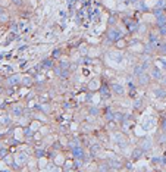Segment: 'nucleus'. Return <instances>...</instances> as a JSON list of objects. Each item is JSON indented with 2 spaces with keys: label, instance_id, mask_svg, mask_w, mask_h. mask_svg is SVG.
<instances>
[{
  "label": "nucleus",
  "instance_id": "f03ea898",
  "mask_svg": "<svg viewBox=\"0 0 166 172\" xmlns=\"http://www.w3.org/2000/svg\"><path fill=\"white\" fill-rule=\"evenodd\" d=\"M149 74H150L151 78L156 79V81H160V79L163 78V72L160 71L159 66H151V68L149 69Z\"/></svg>",
  "mask_w": 166,
  "mask_h": 172
},
{
  "label": "nucleus",
  "instance_id": "aec40b11",
  "mask_svg": "<svg viewBox=\"0 0 166 172\" xmlns=\"http://www.w3.org/2000/svg\"><path fill=\"white\" fill-rule=\"evenodd\" d=\"M160 159L162 157H153V159H151V163H153V165H159V163H160Z\"/></svg>",
  "mask_w": 166,
  "mask_h": 172
},
{
  "label": "nucleus",
  "instance_id": "a211bd4d",
  "mask_svg": "<svg viewBox=\"0 0 166 172\" xmlns=\"http://www.w3.org/2000/svg\"><path fill=\"white\" fill-rule=\"evenodd\" d=\"M160 130L166 131V116H163V119H162V122H160Z\"/></svg>",
  "mask_w": 166,
  "mask_h": 172
},
{
  "label": "nucleus",
  "instance_id": "6ab92c4d",
  "mask_svg": "<svg viewBox=\"0 0 166 172\" xmlns=\"http://www.w3.org/2000/svg\"><path fill=\"white\" fill-rule=\"evenodd\" d=\"M90 113L93 115V116H97V115H99V109H97V108H91V109H90Z\"/></svg>",
  "mask_w": 166,
  "mask_h": 172
},
{
  "label": "nucleus",
  "instance_id": "412c9836",
  "mask_svg": "<svg viewBox=\"0 0 166 172\" xmlns=\"http://www.w3.org/2000/svg\"><path fill=\"white\" fill-rule=\"evenodd\" d=\"M66 169H74V162H71V160H66Z\"/></svg>",
  "mask_w": 166,
  "mask_h": 172
},
{
  "label": "nucleus",
  "instance_id": "5701e85b",
  "mask_svg": "<svg viewBox=\"0 0 166 172\" xmlns=\"http://www.w3.org/2000/svg\"><path fill=\"white\" fill-rule=\"evenodd\" d=\"M160 83H162V85H163V87H166V77H165V75H163V78L160 79Z\"/></svg>",
  "mask_w": 166,
  "mask_h": 172
},
{
  "label": "nucleus",
  "instance_id": "7ed1b4c3",
  "mask_svg": "<svg viewBox=\"0 0 166 172\" xmlns=\"http://www.w3.org/2000/svg\"><path fill=\"white\" fill-rule=\"evenodd\" d=\"M122 36H124V34H122L118 28H110L109 31H107V37H109V40H112V41H118V40H121Z\"/></svg>",
  "mask_w": 166,
  "mask_h": 172
},
{
  "label": "nucleus",
  "instance_id": "4be33fe9",
  "mask_svg": "<svg viewBox=\"0 0 166 172\" xmlns=\"http://www.w3.org/2000/svg\"><path fill=\"white\" fill-rule=\"evenodd\" d=\"M160 163H162V165H163V166H166V155H165V156H163V157H162V159H160Z\"/></svg>",
  "mask_w": 166,
  "mask_h": 172
},
{
  "label": "nucleus",
  "instance_id": "b1692460",
  "mask_svg": "<svg viewBox=\"0 0 166 172\" xmlns=\"http://www.w3.org/2000/svg\"><path fill=\"white\" fill-rule=\"evenodd\" d=\"M121 3H125V2H130V0H119Z\"/></svg>",
  "mask_w": 166,
  "mask_h": 172
},
{
  "label": "nucleus",
  "instance_id": "1a4fd4ad",
  "mask_svg": "<svg viewBox=\"0 0 166 172\" xmlns=\"http://www.w3.org/2000/svg\"><path fill=\"white\" fill-rule=\"evenodd\" d=\"M15 160H16V163H18L19 166H22V165H26V163H28V155H25V153L22 151V153H19V155L16 156Z\"/></svg>",
  "mask_w": 166,
  "mask_h": 172
},
{
  "label": "nucleus",
  "instance_id": "393cba45",
  "mask_svg": "<svg viewBox=\"0 0 166 172\" xmlns=\"http://www.w3.org/2000/svg\"><path fill=\"white\" fill-rule=\"evenodd\" d=\"M0 104H2V99H0Z\"/></svg>",
  "mask_w": 166,
  "mask_h": 172
},
{
  "label": "nucleus",
  "instance_id": "ddd939ff",
  "mask_svg": "<svg viewBox=\"0 0 166 172\" xmlns=\"http://www.w3.org/2000/svg\"><path fill=\"white\" fill-rule=\"evenodd\" d=\"M143 153H144V151L141 150V149H135V150L131 153V157H132V159H138V157H140Z\"/></svg>",
  "mask_w": 166,
  "mask_h": 172
},
{
  "label": "nucleus",
  "instance_id": "f8f14e48",
  "mask_svg": "<svg viewBox=\"0 0 166 172\" xmlns=\"http://www.w3.org/2000/svg\"><path fill=\"white\" fill-rule=\"evenodd\" d=\"M12 115L21 116L22 115V106H13V108H12Z\"/></svg>",
  "mask_w": 166,
  "mask_h": 172
},
{
  "label": "nucleus",
  "instance_id": "9b49d317",
  "mask_svg": "<svg viewBox=\"0 0 166 172\" xmlns=\"http://www.w3.org/2000/svg\"><path fill=\"white\" fill-rule=\"evenodd\" d=\"M157 52L160 53L162 56H166V43H159L157 44Z\"/></svg>",
  "mask_w": 166,
  "mask_h": 172
},
{
  "label": "nucleus",
  "instance_id": "6e6552de",
  "mask_svg": "<svg viewBox=\"0 0 166 172\" xmlns=\"http://www.w3.org/2000/svg\"><path fill=\"white\" fill-rule=\"evenodd\" d=\"M149 43L157 47V44L160 43V41H159V34H157V32H154V31L149 32Z\"/></svg>",
  "mask_w": 166,
  "mask_h": 172
},
{
  "label": "nucleus",
  "instance_id": "0eeeda50",
  "mask_svg": "<svg viewBox=\"0 0 166 172\" xmlns=\"http://www.w3.org/2000/svg\"><path fill=\"white\" fill-rule=\"evenodd\" d=\"M109 59L118 65V63H121L122 60H124V56H122V53H119V52H110L109 53Z\"/></svg>",
  "mask_w": 166,
  "mask_h": 172
},
{
  "label": "nucleus",
  "instance_id": "4468645a",
  "mask_svg": "<svg viewBox=\"0 0 166 172\" xmlns=\"http://www.w3.org/2000/svg\"><path fill=\"white\" fill-rule=\"evenodd\" d=\"M100 150H102L100 144H93V146L90 147V151H91V155H97V153H99Z\"/></svg>",
  "mask_w": 166,
  "mask_h": 172
},
{
  "label": "nucleus",
  "instance_id": "dca6fc26",
  "mask_svg": "<svg viewBox=\"0 0 166 172\" xmlns=\"http://www.w3.org/2000/svg\"><path fill=\"white\" fill-rule=\"evenodd\" d=\"M21 81V77L19 75H13V77H11V79H9V84H18Z\"/></svg>",
  "mask_w": 166,
  "mask_h": 172
},
{
  "label": "nucleus",
  "instance_id": "f3484780",
  "mask_svg": "<svg viewBox=\"0 0 166 172\" xmlns=\"http://www.w3.org/2000/svg\"><path fill=\"white\" fill-rule=\"evenodd\" d=\"M109 88H106V87H102V91H100V96H102V97H106V96H107V97H109Z\"/></svg>",
  "mask_w": 166,
  "mask_h": 172
},
{
  "label": "nucleus",
  "instance_id": "20e7f679",
  "mask_svg": "<svg viewBox=\"0 0 166 172\" xmlns=\"http://www.w3.org/2000/svg\"><path fill=\"white\" fill-rule=\"evenodd\" d=\"M113 141H115V144H116V146H119V149H125L126 144H128L126 140L124 138V136H122V134H118V132L113 136Z\"/></svg>",
  "mask_w": 166,
  "mask_h": 172
},
{
  "label": "nucleus",
  "instance_id": "9d476101",
  "mask_svg": "<svg viewBox=\"0 0 166 172\" xmlns=\"http://www.w3.org/2000/svg\"><path fill=\"white\" fill-rule=\"evenodd\" d=\"M156 97H159V99H163V97H166V87H162V88H157L154 91Z\"/></svg>",
  "mask_w": 166,
  "mask_h": 172
},
{
  "label": "nucleus",
  "instance_id": "39448f33",
  "mask_svg": "<svg viewBox=\"0 0 166 172\" xmlns=\"http://www.w3.org/2000/svg\"><path fill=\"white\" fill-rule=\"evenodd\" d=\"M72 156L75 157V159H81V160H84V157H85V150L79 146L72 147Z\"/></svg>",
  "mask_w": 166,
  "mask_h": 172
},
{
  "label": "nucleus",
  "instance_id": "2eb2a0df",
  "mask_svg": "<svg viewBox=\"0 0 166 172\" xmlns=\"http://www.w3.org/2000/svg\"><path fill=\"white\" fill-rule=\"evenodd\" d=\"M157 143H159V144H165L166 143V131H162L160 132V136L157 138Z\"/></svg>",
  "mask_w": 166,
  "mask_h": 172
},
{
  "label": "nucleus",
  "instance_id": "423d86ee",
  "mask_svg": "<svg viewBox=\"0 0 166 172\" xmlns=\"http://www.w3.org/2000/svg\"><path fill=\"white\" fill-rule=\"evenodd\" d=\"M110 90H112L115 94H118V96H124L125 94V87L122 85V84L113 83L112 85H110Z\"/></svg>",
  "mask_w": 166,
  "mask_h": 172
},
{
  "label": "nucleus",
  "instance_id": "f257e3e1",
  "mask_svg": "<svg viewBox=\"0 0 166 172\" xmlns=\"http://www.w3.org/2000/svg\"><path fill=\"white\" fill-rule=\"evenodd\" d=\"M153 146H154V141H153L151 137H144V138L140 141V149L143 151H150L151 149H153Z\"/></svg>",
  "mask_w": 166,
  "mask_h": 172
}]
</instances>
